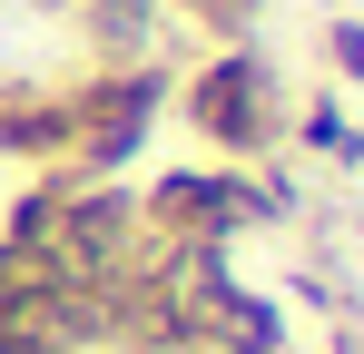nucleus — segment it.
Wrapping results in <instances>:
<instances>
[{"label":"nucleus","mask_w":364,"mask_h":354,"mask_svg":"<svg viewBox=\"0 0 364 354\" xmlns=\"http://www.w3.org/2000/svg\"><path fill=\"white\" fill-rule=\"evenodd\" d=\"M286 79L266 69V59L227 40L217 59H197V79H187V128L207 138V148H227V158H266L276 138H286Z\"/></svg>","instance_id":"obj_1"},{"label":"nucleus","mask_w":364,"mask_h":354,"mask_svg":"<svg viewBox=\"0 0 364 354\" xmlns=\"http://www.w3.org/2000/svg\"><path fill=\"white\" fill-rule=\"evenodd\" d=\"M168 99V79L148 69V59H128V69H99V79H69V138L50 168L60 177H109L138 158V138H148V118Z\"/></svg>","instance_id":"obj_2"},{"label":"nucleus","mask_w":364,"mask_h":354,"mask_svg":"<svg viewBox=\"0 0 364 354\" xmlns=\"http://www.w3.org/2000/svg\"><path fill=\"white\" fill-rule=\"evenodd\" d=\"M266 217H276V187H256V177H237V168H178V177H158V187L138 197L148 246H217V256H227V236L266 227Z\"/></svg>","instance_id":"obj_3"},{"label":"nucleus","mask_w":364,"mask_h":354,"mask_svg":"<svg viewBox=\"0 0 364 354\" xmlns=\"http://www.w3.org/2000/svg\"><path fill=\"white\" fill-rule=\"evenodd\" d=\"M325 59H335V79L364 89V20H335V30H325Z\"/></svg>","instance_id":"obj_4"}]
</instances>
